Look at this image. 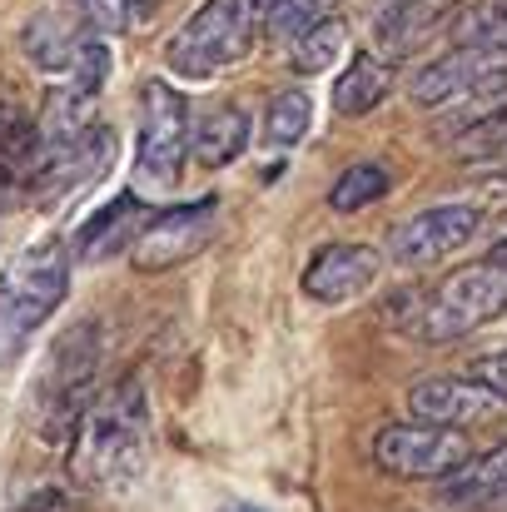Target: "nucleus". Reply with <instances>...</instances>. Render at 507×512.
<instances>
[{
    "label": "nucleus",
    "instance_id": "20e7f679",
    "mask_svg": "<svg viewBox=\"0 0 507 512\" xmlns=\"http://www.w3.org/2000/svg\"><path fill=\"white\" fill-rule=\"evenodd\" d=\"M507 314V254L488 249L478 264L453 269L423 294V309L413 319V334L423 343H453L478 334L483 324Z\"/></svg>",
    "mask_w": 507,
    "mask_h": 512
},
{
    "label": "nucleus",
    "instance_id": "1a4fd4ad",
    "mask_svg": "<svg viewBox=\"0 0 507 512\" xmlns=\"http://www.w3.org/2000/svg\"><path fill=\"white\" fill-rule=\"evenodd\" d=\"M219 229V204L214 199H194V204H179L165 214H150V224L140 229L135 249H130V264L140 274H165L174 264L194 259Z\"/></svg>",
    "mask_w": 507,
    "mask_h": 512
},
{
    "label": "nucleus",
    "instance_id": "a878e982",
    "mask_svg": "<svg viewBox=\"0 0 507 512\" xmlns=\"http://www.w3.org/2000/svg\"><path fill=\"white\" fill-rule=\"evenodd\" d=\"M75 10L85 15L90 30H100V35H120V30H130V25L150 10V0H80Z\"/></svg>",
    "mask_w": 507,
    "mask_h": 512
},
{
    "label": "nucleus",
    "instance_id": "4468645a",
    "mask_svg": "<svg viewBox=\"0 0 507 512\" xmlns=\"http://www.w3.org/2000/svg\"><path fill=\"white\" fill-rule=\"evenodd\" d=\"M493 403H498V398H493L473 373H468V378L438 373V378H418V383L408 388L413 418H423V423H448V428H463V423L493 413Z\"/></svg>",
    "mask_w": 507,
    "mask_h": 512
},
{
    "label": "nucleus",
    "instance_id": "0eeeda50",
    "mask_svg": "<svg viewBox=\"0 0 507 512\" xmlns=\"http://www.w3.org/2000/svg\"><path fill=\"white\" fill-rule=\"evenodd\" d=\"M473 458V443L463 428L448 423H388L373 438V463L393 478H413V483H443L453 478L463 463Z\"/></svg>",
    "mask_w": 507,
    "mask_h": 512
},
{
    "label": "nucleus",
    "instance_id": "aec40b11",
    "mask_svg": "<svg viewBox=\"0 0 507 512\" xmlns=\"http://www.w3.org/2000/svg\"><path fill=\"white\" fill-rule=\"evenodd\" d=\"M309 125H314V100H309L304 90L274 95L269 110H264V150H274V155L294 150V145L309 135Z\"/></svg>",
    "mask_w": 507,
    "mask_h": 512
},
{
    "label": "nucleus",
    "instance_id": "dca6fc26",
    "mask_svg": "<svg viewBox=\"0 0 507 512\" xmlns=\"http://www.w3.org/2000/svg\"><path fill=\"white\" fill-rule=\"evenodd\" d=\"M249 150V110L239 105H209L189 130V155L204 170H224Z\"/></svg>",
    "mask_w": 507,
    "mask_h": 512
},
{
    "label": "nucleus",
    "instance_id": "9b49d317",
    "mask_svg": "<svg viewBox=\"0 0 507 512\" xmlns=\"http://www.w3.org/2000/svg\"><path fill=\"white\" fill-rule=\"evenodd\" d=\"M120 140L110 125H90L85 135H75L70 145H55L45 150V165L35 174V189H45V199H65V194H80L85 184H95L100 174L110 170Z\"/></svg>",
    "mask_w": 507,
    "mask_h": 512
},
{
    "label": "nucleus",
    "instance_id": "4be33fe9",
    "mask_svg": "<svg viewBox=\"0 0 507 512\" xmlns=\"http://www.w3.org/2000/svg\"><path fill=\"white\" fill-rule=\"evenodd\" d=\"M503 110H507V60H498L468 95H458V100L443 110V115H448V135H458V130L488 120V115H503Z\"/></svg>",
    "mask_w": 507,
    "mask_h": 512
},
{
    "label": "nucleus",
    "instance_id": "6ab92c4d",
    "mask_svg": "<svg viewBox=\"0 0 507 512\" xmlns=\"http://www.w3.org/2000/svg\"><path fill=\"white\" fill-rule=\"evenodd\" d=\"M453 45H478V50H498L507 55V0H473L448 20Z\"/></svg>",
    "mask_w": 507,
    "mask_h": 512
},
{
    "label": "nucleus",
    "instance_id": "f03ea898",
    "mask_svg": "<svg viewBox=\"0 0 507 512\" xmlns=\"http://www.w3.org/2000/svg\"><path fill=\"white\" fill-rule=\"evenodd\" d=\"M100 378V324H70L50 343L35 378V433L45 443H75Z\"/></svg>",
    "mask_w": 507,
    "mask_h": 512
},
{
    "label": "nucleus",
    "instance_id": "5701e85b",
    "mask_svg": "<svg viewBox=\"0 0 507 512\" xmlns=\"http://www.w3.org/2000/svg\"><path fill=\"white\" fill-rule=\"evenodd\" d=\"M388 189H393V174L383 170L378 160H358V165H348V170L334 179V189H329V204H334L338 214H358V209L378 204Z\"/></svg>",
    "mask_w": 507,
    "mask_h": 512
},
{
    "label": "nucleus",
    "instance_id": "f257e3e1",
    "mask_svg": "<svg viewBox=\"0 0 507 512\" xmlns=\"http://www.w3.org/2000/svg\"><path fill=\"white\" fill-rule=\"evenodd\" d=\"M145 463H150V393L140 373H125L115 388H105L90 403L70 443V473L85 488L120 493L145 473Z\"/></svg>",
    "mask_w": 507,
    "mask_h": 512
},
{
    "label": "nucleus",
    "instance_id": "7ed1b4c3",
    "mask_svg": "<svg viewBox=\"0 0 507 512\" xmlns=\"http://www.w3.org/2000/svg\"><path fill=\"white\" fill-rule=\"evenodd\" d=\"M65 289H70V249L60 239H40L0 269V363H10L25 339L60 309Z\"/></svg>",
    "mask_w": 507,
    "mask_h": 512
},
{
    "label": "nucleus",
    "instance_id": "6e6552de",
    "mask_svg": "<svg viewBox=\"0 0 507 512\" xmlns=\"http://www.w3.org/2000/svg\"><path fill=\"white\" fill-rule=\"evenodd\" d=\"M478 229H483L478 204H433L388 234V259L403 269H428V264H443L448 254H458L463 244H473Z\"/></svg>",
    "mask_w": 507,
    "mask_h": 512
},
{
    "label": "nucleus",
    "instance_id": "412c9836",
    "mask_svg": "<svg viewBox=\"0 0 507 512\" xmlns=\"http://www.w3.org/2000/svg\"><path fill=\"white\" fill-rule=\"evenodd\" d=\"M254 5V25H259V35L269 40V45H294L324 10H319V0H249Z\"/></svg>",
    "mask_w": 507,
    "mask_h": 512
},
{
    "label": "nucleus",
    "instance_id": "f8f14e48",
    "mask_svg": "<svg viewBox=\"0 0 507 512\" xmlns=\"http://www.w3.org/2000/svg\"><path fill=\"white\" fill-rule=\"evenodd\" d=\"M145 224H150L145 194L125 189V194H115L105 209H95V214L75 229V259H80V264H105V259H115V254H130Z\"/></svg>",
    "mask_w": 507,
    "mask_h": 512
},
{
    "label": "nucleus",
    "instance_id": "ddd939ff",
    "mask_svg": "<svg viewBox=\"0 0 507 512\" xmlns=\"http://www.w3.org/2000/svg\"><path fill=\"white\" fill-rule=\"evenodd\" d=\"M498 60V50H478V45H453L448 55H438V60H428L413 80H408V95L423 105V110H448L458 95H468Z\"/></svg>",
    "mask_w": 507,
    "mask_h": 512
},
{
    "label": "nucleus",
    "instance_id": "b1692460",
    "mask_svg": "<svg viewBox=\"0 0 507 512\" xmlns=\"http://www.w3.org/2000/svg\"><path fill=\"white\" fill-rule=\"evenodd\" d=\"M343 55V20L338 15H319L294 45H289V65L299 75H319Z\"/></svg>",
    "mask_w": 507,
    "mask_h": 512
},
{
    "label": "nucleus",
    "instance_id": "39448f33",
    "mask_svg": "<svg viewBox=\"0 0 507 512\" xmlns=\"http://www.w3.org/2000/svg\"><path fill=\"white\" fill-rule=\"evenodd\" d=\"M254 5L249 0H204L165 45V65L179 80H214L254 50Z\"/></svg>",
    "mask_w": 507,
    "mask_h": 512
},
{
    "label": "nucleus",
    "instance_id": "393cba45",
    "mask_svg": "<svg viewBox=\"0 0 507 512\" xmlns=\"http://www.w3.org/2000/svg\"><path fill=\"white\" fill-rule=\"evenodd\" d=\"M448 145H453V155H463V160L507 155V110L478 120V125H468V130H458V135H448Z\"/></svg>",
    "mask_w": 507,
    "mask_h": 512
},
{
    "label": "nucleus",
    "instance_id": "2eb2a0df",
    "mask_svg": "<svg viewBox=\"0 0 507 512\" xmlns=\"http://www.w3.org/2000/svg\"><path fill=\"white\" fill-rule=\"evenodd\" d=\"M438 503L448 512H507V443L468 458L453 478H443Z\"/></svg>",
    "mask_w": 507,
    "mask_h": 512
},
{
    "label": "nucleus",
    "instance_id": "9d476101",
    "mask_svg": "<svg viewBox=\"0 0 507 512\" xmlns=\"http://www.w3.org/2000/svg\"><path fill=\"white\" fill-rule=\"evenodd\" d=\"M383 274V254L373 244H324L314 249V259L304 264V294L324 309L353 304L358 294H368Z\"/></svg>",
    "mask_w": 507,
    "mask_h": 512
},
{
    "label": "nucleus",
    "instance_id": "c85d7f7f",
    "mask_svg": "<svg viewBox=\"0 0 507 512\" xmlns=\"http://www.w3.org/2000/svg\"><path fill=\"white\" fill-rule=\"evenodd\" d=\"M234 512H254V508H234Z\"/></svg>",
    "mask_w": 507,
    "mask_h": 512
},
{
    "label": "nucleus",
    "instance_id": "cd10ccee",
    "mask_svg": "<svg viewBox=\"0 0 507 512\" xmlns=\"http://www.w3.org/2000/svg\"><path fill=\"white\" fill-rule=\"evenodd\" d=\"M498 403H507V348H498V353H483V358H473V368H468Z\"/></svg>",
    "mask_w": 507,
    "mask_h": 512
},
{
    "label": "nucleus",
    "instance_id": "423d86ee",
    "mask_svg": "<svg viewBox=\"0 0 507 512\" xmlns=\"http://www.w3.org/2000/svg\"><path fill=\"white\" fill-rule=\"evenodd\" d=\"M145 115H140V145H135V174H130V189L155 199L169 194L179 184V174L189 165V105L184 95L165 85V80H150L145 85Z\"/></svg>",
    "mask_w": 507,
    "mask_h": 512
},
{
    "label": "nucleus",
    "instance_id": "bb28decb",
    "mask_svg": "<svg viewBox=\"0 0 507 512\" xmlns=\"http://www.w3.org/2000/svg\"><path fill=\"white\" fill-rule=\"evenodd\" d=\"M105 75H110V50H105V40H95V35H85V45H80V55H75V65L65 70V80H70L75 90H85V95H100V85H105Z\"/></svg>",
    "mask_w": 507,
    "mask_h": 512
},
{
    "label": "nucleus",
    "instance_id": "a211bd4d",
    "mask_svg": "<svg viewBox=\"0 0 507 512\" xmlns=\"http://www.w3.org/2000/svg\"><path fill=\"white\" fill-rule=\"evenodd\" d=\"M388 90H393V65L383 55H373V50H358L353 65L338 75L334 105H338V115L358 120V115H373L388 100Z\"/></svg>",
    "mask_w": 507,
    "mask_h": 512
},
{
    "label": "nucleus",
    "instance_id": "f3484780",
    "mask_svg": "<svg viewBox=\"0 0 507 512\" xmlns=\"http://www.w3.org/2000/svg\"><path fill=\"white\" fill-rule=\"evenodd\" d=\"M80 20H85L80 10H75V15H70V10H40V15H30V25L20 30V50H25L40 70L65 75V70L75 65L80 45H85Z\"/></svg>",
    "mask_w": 507,
    "mask_h": 512
}]
</instances>
